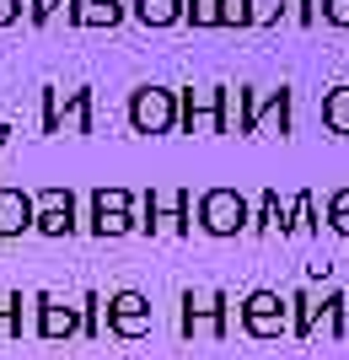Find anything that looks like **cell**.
Segmentation results:
<instances>
[{"label":"cell","instance_id":"277c9868","mask_svg":"<svg viewBox=\"0 0 349 360\" xmlns=\"http://www.w3.org/2000/svg\"><path fill=\"white\" fill-rule=\"evenodd\" d=\"M129 124H135L140 135H167V129H178V91H167V86L135 91V103H129Z\"/></svg>","mask_w":349,"mask_h":360},{"label":"cell","instance_id":"8fae6325","mask_svg":"<svg viewBox=\"0 0 349 360\" xmlns=\"http://www.w3.org/2000/svg\"><path fill=\"white\" fill-rule=\"evenodd\" d=\"M32 226V199L0 188V231H27Z\"/></svg>","mask_w":349,"mask_h":360},{"label":"cell","instance_id":"7402d4cb","mask_svg":"<svg viewBox=\"0 0 349 360\" xmlns=\"http://www.w3.org/2000/svg\"><path fill=\"white\" fill-rule=\"evenodd\" d=\"M76 328V312H65V307H48L44 312V333H70Z\"/></svg>","mask_w":349,"mask_h":360},{"label":"cell","instance_id":"ba28073f","mask_svg":"<svg viewBox=\"0 0 349 360\" xmlns=\"http://www.w3.org/2000/svg\"><path fill=\"white\" fill-rule=\"evenodd\" d=\"M220 135H247V86H220Z\"/></svg>","mask_w":349,"mask_h":360},{"label":"cell","instance_id":"ac0fdd59","mask_svg":"<svg viewBox=\"0 0 349 360\" xmlns=\"http://www.w3.org/2000/svg\"><path fill=\"white\" fill-rule=\"evenodd\" d=\"M97 231L103 237H124V231H135V215L129 210H97Z\"/></svg>","mask_w":349,"mask_h":360},{"label":"cell","instance_id":"8992f818","mask_svg":"<svg viewBox=\"0 0 349 360\" xmlns=\"http://www.w3.org/2000/svg\"><path fill=\"white\" fill-rule=\"evenodd\" d=\"M178 124L188 135H220V86H188L178 97Z\"/></svg>","mask_w":349,"mask_h":360},{"label":"cell","instance_id":"d4e9b609","mask_svg":"<svg viewBox=\"0 0 349 360\" xmlns=\"http://www.w3.org/2000/svg\"><path fill=\"white\" fill-rule=\"evenodd\" d=\"M16 6H22V0H0V27H6V22L16 16Z\"/></svg>","mask_w":349,"mask_h":360},{"label":"cell","instance_id":"4fadbf2b","mask_svg":"<svg viewBox=\"0 0 349 360\" xmlns=\"http://www.w3.org/2000/svg\"><path fill=\"white\" fill-rule=\"evenodd\" d=\"M135 16L145 27H172L183 22V0H135Z\"/></svg>","mask_w":349,"mask_h":360},{"label":"cell","instance_id":"9a60e30c","mask_svg":"<svg viewBox=\"0 0 349 360\" xmlns=\"http://www.w3.org/2000/svg\"><path fill=\"white\" fill-rule=\"evenodd\" d=\"M183 16H188L199 32H204V27H220V0H183Z\"/></svg>","mask_w":349,"mask_h":360},{"label":"cell","instance_id":"44dd1931","mask_svg":"<svg viewBox=\"0 0 349 360\" xmlns=\"http://www.w3.org/2000/svg\"><path fill=\"white\" fill-rule=\"evenodd\" d=\"M334 339H344V345H349V290H338V296H334Z\"/></svg>","mask_w":349,"mask_h":360},{"label":"cell","instance_id":"52a82bcc","mask_svg":"<svg viewBox=\"0 0 349 360\" xmlns=\"http://www.w3.org/2000/svg\"><path fill=\"white\" fill-rule=\"evenodd\" d=\"M107 317H113V333H124V339L151 333V301L140 296V290H124V296H113V301H107Z\"/></svg>","mask_w":349,"mask_h":360},{"label":"cell","instance_id":"7c38bea8","mask_svg":"<svg viewBox=\"0 0 349 360\" xmlns=\"http://www.w3.org/2000/svg\"><path fill=\"white\" fill-rule=\"evenodd\" d=\"M285 231H296V237H312V231H322V221H317V194H301V199L285 210Z\"/></svg>","mask_w":349,"mask_h":360},{"label":"cell","instance_id":"5bb4252c","mask_svg":"<svg viewBox=\"0 0 349 360\" xmlns=\"http://www.w3.org/2000/svg\"><path fill=\"white\" fill-rule=\"evenodd\" d=\"M76 22H86V27H107V22H119V0H81Z\"/></svg>","mask_w":349,"mask_h":360},{"label":"cell","instance_id":"6da1fadb","mask_svg":"<svg viewBox=\"0 0 349 360\" xmlns=\"http://www.w3.org/2000/svg\"><path fill=\"white\" fill-rule=\"evenodd\" d=\"M242 333L247 339H285L290 333V301L279 290H247L242 301Z\"/></svg>","mask_w":349,"mask_h":360},{"label":"cell","instance_id":"2e32d148","mask_svg":"<svg viewBox=\"0 0 349 360\" xmlns=\"http://www.w3.org/2000/svg\"><path fill=\"white\" fill-rule=\"evenodd\" d=\"M279 22L312 27V22H317V0H279Z\"/></svg>","mask_w":349,"mask_h":360},{"label":"cell","instance_id":"5b68a950","mask_svg":"<svg viewBox=\"0 0 349 360\" xmlns=\"http://www.w3.org/2000/svg\"><path fill=\"white\" fill-rule=\"evenodd\" d=\"M183 333L226 339V296L220 290H183Z\"/></svg>","mask_w":349,"mask_h":360},{"label":"cell","instance_id":"3957f363","mask_svg":"<svg viewBox=\"0 0 349 360\" xmlns=\"http://www.w3.org/2000/svg\"><path fill=\"white\" fill-rule=\"evenodd\" d=\"M247 221H253V205L237 188H210V194L199 199V226L210 237H242Z\"/></svg>","mask_w":349,"mask_h":360},{"label":"cell","instance_id":"9c48e42d","mask_svg":"<svg viewBox=\"0 0 349 360\" xmlns=\"http://www.w3.org/2000/svg\"><path fill=\"white\" fill-rule=\"evenodd\" d=\"M322 129L328 135H349V81L322 91Z\"/></svg>","mask_w":349,"mask_h":360},{"label":"cell","instance_id":"cb8c5ba5","mask_svg":"<svg viewBox=\"0 0 349 360\" xmlns=\"http://www.w3.org/2000/svg\"><path fill=\"white\" fill-rule=\"evenodd\" d=\"M97 210H129V194H124V188H107V194H97Z\"/></svg>","mask_w":349,"mask_h":360},{"label":"cell","instance_id":"30bf717a","mask_svg":"<svg viewBox=\"0 0 349 360\" xmlns=\"http://www.w3.org/2000/svg\"><path fill=\"white\" fill-rule=\"evenodd\" d=\"M38 226H44L48 237H65V231H70V194H44L38 199Z\"/></svg>","mask_w":349,"mask_h":360},{"label":"cell","instance_id":"e0dca14e","mask_svg":"<svg viewBox=\"0 0 349 360\" xmlns=\"http://www.w3.org/2000/svg\"><path fill=\"white\" fill-rule=\"evenodd\" d=\"M220 27H253V0H220Z\"/></svg>","mask_w":349,"mask_h":360},{"label":"cell","instance_id":"ffe728a7","mask_svg":"<svg viewBox=\"0 0 349 360\" xmlns=\"http://www.w3.org/2000/svg\"><path fill=\"white\" fill-rule=\"evenodd\" d=\"M317 22H328V27H349V0H317Z\"/></svg>","mask_w":349,"mask_h":360},{"label":"cell","instance_id":"7a4b0ae2","mask_svg":"<svg viewBox=\"0 0 349 360\" xmlns=\"http://www.w3.org/2000/svg\"><path fill=\"white\" fill-rule=\"evenodd\" d=\"M290 129H296V119H290V86H279V91L247 86V135L253 140H285Z\"/></svg>","mask_w":349,"mask_h":360},{"label":"cell","instance_id":"d6986e66","mask_svg":"<svg viewBox=\"0 0 349 360\" xmlns=\"http://www.w3.org/2000/svg\"><path fill=\"white\" fill-rule=\"evenodd\" d=\"M328 226H334L338 237H349V188H338V194L328 199Z\"/></svg>","mask_w":349,"mask_h":360},{"label":"cell","instance_id":"603a6c76","mask_svg":"<svg viewBox=\"0 0 349 360\" xmlns=\"http://www.w3.org/2000/svg\"><path fill=\"white\" fill-rule=\"evenodd\" d=\"M279 22V0H253V27H274Z\"/></svg>","mask_w":349,"mask_h":360}]
</instances>
